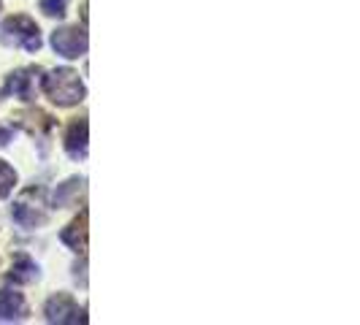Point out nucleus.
<instances>
[{"instance_id":"obj_1","label":"nucleus","mask_w":360,"mask_h":325,"mask_svg":"<svg viewBox=\"0 0 360 325\" xmlns=\"http://www.w3.org/2000/svg\"><path fill=\"white\" fill-rule=\"evenodd\" d=\"M44 92L57 106H76L84 101V84L71 68H54L44 76Z\"/></svg>"},{"instance_id":"obj_2","label":"nucleus","mask_w":360,"mask_h":325,"mask_svg":"<svg viewBox=\"0 0 360 325\" xmlns=\"http://www.w3.org/2000/svg\"><path fill=\"white\" fill-rule=\"evenodd\" d=\"M0 41L6 46H14V49H25V52H38L41 49V30L30 17L25 14H14L3 22V30H0Z\"/></svg>"},{"instance_id":"obj_3","label":"nucleus","mask_w":360,"mask_h":325,"mask_svg":"<svg viewBox=\"0 0 360 325\" xmlns=\"http://www.w3.org/2000/svg\"><path fill=\"white\" fill-rule=\"evenodd\" d=\"M11 217H14V222L22 225V228H27V231H33V228H41L44 222H46V209H44V190H36V187H30V190H25L19 200L11 206Z\"/></svg>"},{"instance_id":"obj_4","label":"nucleus","mask_w":360,"mask_h":325,"mask_svg":"<svg viewBox=\"0 0 360 325\" xmlns=\"http://www.w3.org/2000/svg\"><path fill=\"white\" fill-rule=\"evenodd\" d=\"M44 314H46V320L49 323H87V317H84V312L76 307V301H73L68 293H57L52 295L49 301H46V307H44Z\"/></svg>"},{"instance_id":"obj_5","label":"nucleus","mask_w":360,"mask_h":325,"mask_svg":"<svg viewBox=\"0 0 360 325\" xmlns=\"http://www.w3.org/2000/svg\"><path fill=\"white\" fill-rule=\"evenodd\" d=\"M87 33L79 30V27H60L52 33V46L60 57H68V60H76L87 52Z\"/></svg>"},{"instance_id":"obj_6","label":"nucleus","mask_w":360,"mask_h":325,"mask_svg":"<svg viewBox=\"0 0 360 325\" xmlns=\"http://www.w3.org/2000/svg\"><path fill=\"white\" fill-rule=\"evenodd\" d=\"M27 317V301L17 290H0V320L14 323Z\"/></svg>"},{"instance_id":"obj_7","label":"nucleus","mask_w":360,"mask_h":325,"mask_svg":"<svg viewBox=\"0 0 360 325\" xmlns=\"http://www.w3.org/2000/svg\"><path fill=\"white\" fill-rule=\"evenodd\" d=\"M87 133H90V125H87V120L82 117V120H73L68 130H65V152L71 155V158H84L87 155Z\"/></svg>"},{"instance_id":"obj_8","label":"nucleus","mask_w":360,"mask_h":325,"mask_svg":"<svg viewBox=\"0 0 360 325\" xmlns=\"http://www.w3.org/2000/svg\"><path fill=\"white\" fill-rule=\"evenodd\" d=\"M87 212H82V215L73 219L71 225L60 234V238H63V244H68L73 253H84L87 250Z\"/></svg>"},{"instance_id":"obj_9","label":"nucleus","mask_w":360,"mask_h":325,"mask_svg":"<svg viewBox=\"0 0 360 325\" xmlns=\"http://www.w3.org/2000/svg\"><path fill=\"white\" fill-rule=\"evenodd\" d=\"M14 122L19 127H25V130H30V133H49L54 125V120L49 114H44V111H19L17 117H14Z\"/></svg>"},{"instance_id":"obj_10","label":"nucleus","mask_w":360,"mask_h":325,"mask_svg":"<svg viewBox=\"0 0 360 325\" xmlns=\"http://www.w3.org/2000/svg\"><path fill=\"white\" fill-rule=\"evenodd\" d=\"M33 73L36 68H27V71H14L8 76V84H6V90L14 92L17 98L22 101H30L33 98Z\"/></svg>"},{"instance_id":"obj_11","label":"nucleus","mask_w":360,"mask_h":325,"mask_svg":"<svg viewBox=\"0 0 360 325\" xmlns=\"http://www.w3.org/2000/svg\"><path fill=\"white\" fill-rule=\"evenodd\" d=\"M38 276V266L27 257V255H17L14 257V266H11V274L8 279L17 282V285H25V282H33Z\"/></svg>"},{"instance_id":"obj_12","label":"nucleus","mask_w":360,"mask_h":325,"mask_svg":"<svg viewBox=\"0 0 360 325\" xmlns=\"http://www.w3.org/2000/svg\"><path fill=\"white\" fill-rule=\"evenodd\" d=\"M84 190V179H68L65 184H60L57 187V193H54V206H60V209H65V206H71L73 200L79 198V193Z\"/></svg>"},{"instance_id":"obj_13","label":"nucleus","mask_w":360,"mask_h":325,"mask_svg":"<svg viewBox=\"0 0 360 325\" xmlns=\"http://www.w3.org/2000/svg\"><path fill=\"white\" fill-rule=\"evenodd\" d=\"M17 184V171L6 160H0V198H8V193Z\"/></svg>"},{"instance_id":"obj_14","label":"nucleus","mask_w":360,"mask_h":325,"mask_svg":"<svg viewBox=\"0 0 360 325\" xmlns=\"http://www.w3.org/2000/svg\"><path fill=\"white\" fill-rule=\"evenodd\" d=\"M65 8H68V0H41V11L46 17H65Z\"/></svg>"},{"instance_id":"obj_15","label":"nucleus","mask_w":360,"mask_h":325,"mask_svg":"<svg viewBox=\"0 0 360 325\" xmlns=\"http://www.w3.org/2000/svg\"><path fill=\"white\" fill-rule=\"evenodd\" d=\"M8 139H11V133L6 127H0V144H8Z\"/></svg>"}]
</instances>
